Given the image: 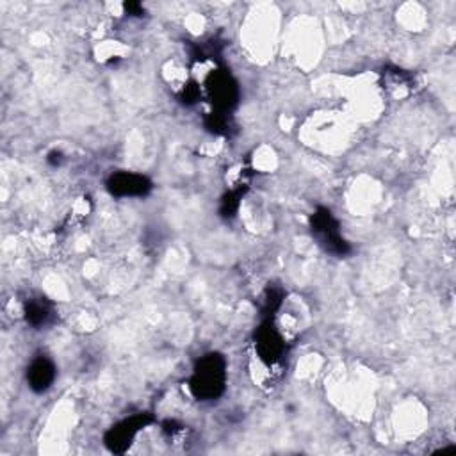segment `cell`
I'll return each instance as SVG.
<instances>
[{
  "label": "cell",
  "instance_id": "cell-1",
  "mask_svg": "<svg viewBox=\"0 0 456 456\" xmlns=\"http://www.w3.org/2000/svg\"><path fill=\"white\" fill-rule=\"evenodd\" d=\"M225 371L223 362L218 357H208L201 362L200 369L197 371L193 380V390L198 397H216L223 389Z\"/></svg>",
  "mask_w": 456,
  "mask_h": 456
},
{
  "label": "cell",
  "instance_id": "cell-2",
  "mask_svg": "<svg viewBox=\"0 0 456 456\" xmlns=\"http://www.w3.org/2000/svg\"><path fill=\"white\" fill-rule=\"evenodd\" d=\"M146 182L145 178L136 177V175H118V177L113 180V193L116 194H129V197H134V194H143L146 191Z\"/></svg>",
  "mask_w": 456,
  "mask_h": 456
},
{
  "label": "cell",
  "instance_id": "cell-3",
  "mask_svg": "<svg viewBox=\"0 0 456 456\" xmlns=\"http://www.w3.org/2000/svg\"><path fill=\"white\" fill-rule=\"evenodd\" d=\"M52 380H54V369H52L50 364L45 362V360H40V362H36L34 366H32L31 382L34 389H47L52 383Z\"/></svg>",
  "mask_w": 456,
  "mask_h": 456
}]
</instances>
